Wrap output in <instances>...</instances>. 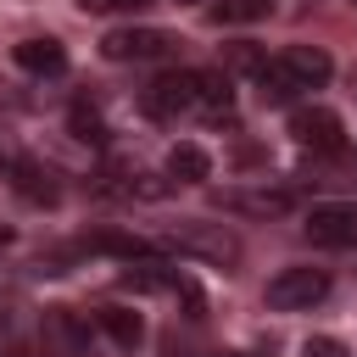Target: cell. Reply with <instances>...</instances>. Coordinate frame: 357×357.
Returning a JSON list of instances; mask_svg holds the SVG:
<instances>
[{
    "label": "cell",
    "mask_w": 357,
    "mask_h": 357,
    "mask_svg": "<svg viewBox=\"0 0 357 357\" xmlns=\"http://www.w3.org/2000/svg\"><path fill=\"white\" fill-rule=\"evenodd\" d=\"M195 100H201V73L195 67H167L139 95L145 117H178V112H195Z\"/></svg>",
    "instance_id": "cell-1"
},
{
    "label": "cell",
    "mask_w": 357,
    "mask_h": 357,
    "mask_svg": "<svg viewBox=\"0 0 357 357\" xmlns=\"http://www.w3.org/2000/svg\"><path fill=\"white\" fill-rule=\"evenodd\" d=\"M167 245L178 257H201V262H218V268H234L240 262V234L223 229V223H178L167 234Z\"/></svg>",
    "instance_id": "cell-2"
},
{
    "label": "cell",
    "mask_w": 357,
    "mask_h": 357,
    "mask_svg": "<svg viewBox=\"0 0 357 357\" xmlns=\"http://www.w3.org/2000/svg\"><path fill=\"white\" fill-rule=\"evenodd\" d=\"M262 296L273 312H301V307H318L329 296V273L324 268H279Z\"/></svg>",
    "instance_id": "cell-3"
},
{
    "label": "cell",
    "mask_w": 357,
    "mask_h": 357,
    "mask_svg": "<svg viewBox=\"0 0 357 357\" xmlns=\"http://www.w3.org/2000/svg\"><path fill=\"white\" fill-rule=\"evenodd\" d=\"M290 139L318 151V156H340L346 151V123L329 106H290Z\"/></svg>",
    "instance_id": "cell-4"
},
{
    "label": "cell",
    "mask_w": 357,
    "mask_h": 357,
    "mask_svg": "<svg viewBox=\"0 0 357 357\" xmlns=\"http://www.w3.org/2000/svg\"><path fill=\"white\" fill-rule=\"evenodd\" d=\"M301 229H307L312 245L346 251V245H357V201H312V212H307Z\"/></svg>",
    "instance_id": "cell-5"
},
{
    "label": "cell",
    "mask_w": 357,
    "mask_h": 357,
    "mask_svg": "<svg viewBox=\"0 0 357 357\" xmlns=\"http://www.w3.org/2000/svg\"><path fill=\"white\" fill-rule=\"evenodd\" d=\"M173 33L167 28H112L106 39H100V56L106 61H162V56H173Z\"/></svg>",
    "instance_id": "cell-6"
},
{
    "label": "cell",
    "mask_w": 357,
    "mask_h": 357,
    "mask_svg": "<svg viewBox=\"0 0 357 357\" xmlns=\"http://www.w3.org/2000/svg\"><path fill=\"white\" fill-rule=\"evenodd\" d=\"M268 67H273L290 89H324V84H329V73H335V61H329L318 45H284Z\"/></svg>",
    "instance_id": "cell-7"
},
{
    "label": "cell",
    "mask_w": 357,
    "mask_h": 357,
    "mask_svg": "<svg viewBox=\"0 0 357 357\" xmlns=\"http://www.w3.org/2000/svg\"><path fill=\"white\" fill-rule=\"evenodd\" d=\"M11 190L28 201V206H56L61 201V184H56V167H45V162H28V156H17L11 162Z\"/></svg>",
    "instance_id": "cell-8"
},
{
    "label": "cell",
    "mask_w": 357,
    "mask_h": 357,
    "mask_svg": "<svg viewBox=\"0 0 357 357\" xmlns=\"http://www.w3.org/2000/svg\"><path fill=\"white\" fill-rule=\"evenodd\" d=\"M11 61H17L22 73H33V78H56V73H67V50H61V39H22V45H11Z\"/></svg>",
    "instance_id": "cell-9"
},
{
    "label": "cell",
    "mask_w": 357,
    "mask_h": 357,
    "mask_svg": "<svg viewBox=\"0 0 357 357\" xmlns=\"http://www.w3.org/2000/svg\"><path fill=\"white\" fill-rule=\"evenodd\" d=\"M229 212H245V218H279V212H290V190H223L218 195Z\"/></svg>",
    "instance_id": "cell-10"
},
{
    "label": "cell",
    "mask_w": 357,
    "mask_h": 357,
    "mask_svg": "<svg viewBox=\"0 0 357 357\" xmlns=\"http://www.w3.org/2000/svg\"><path fill=\"white\" fill-rule=\"evenodd\" d=\"M95 324H100V335H106L117 351H134V346L145 340V318H139L134 307H100Z\"/></svg>",
    "instance_id": "cell-11"
},
{
    "label": "cell",
    "mask_w": 357,
    "mask_h": 357,
    "mask_svg": "<svg viewBox=\"0 0 357 357\" xmlns=\"http://www.w3.org/2000/svg\"><path fill=\"white\" fill-rule=\"evenodd\" d=\"M167 178H173V184H206V178H212V156H206L195 139H178V145L167 151Z\"/></svg>",
    "instance_id": "cell-12"
},
{
    "label": "cell",
    "mask_w": 357,
    "mask_h": 357,
    "mask_svg": "<svg viewBox=\"0 0 357 357\" xmlns=\"http://www.w3.org/2000/svg\"><path fill=\"white\" fill-rule=\"evenodd\" d=\"M84 340H89V324H84L73 307H50V312H45V346H56V351H84Z\"/></svg>",
    "instance_id": "cell-13"
},
{
    "label": "cell",
    "mask_w": 357,
    "mask_h": 357,
    "mask_svg": "<svg viewBox=\"0 0 357 357\" xmlns=\"http://www.w3.org/2000/svg\"><path fill=\"white\" fill-rule=\"evenodd\" d=\"M178 284V268L173 262H162V257H139V262H128L123 268V290H173Z\"/></svg>",
    "instance_id": "cell-14"
},
{
    "label": "cell",
    "mask_w": 357,
    "mask_h": 357,
    "mask_svg": "<svg viewBox=\"0 0 357 357\" xmlns=\"http://www.w3.org/2000/svg\"><path fill=\"white\" fill-rule=\"evenodd\" d=\"M84 245L100 251V257H117V262H139V257H151V240H145V234H128V229H100V234H89Z\"/></svg>",
    "instance_id": "cell-15"
},
{
    "label": "cell",
    "mask_w": 357,
    "mask_h": 357,
    "mask_svg": "<svg viewBox=\"0 0 357 357\" xmlns=\"http://www.w3.org/2000/svg\"><path fill=\"white\" fill-rule=\"evenodd\" d=\"M67 123H73V134L84 139V145H106V117H100V106L95 100H73V112H67Z\"/></svg>",
    "instance_id": "cell-16"
},
{
    "label": "cell",
    "mask_w": 357,
    "mask_h": 357,
    "mask_svg": "<svg viewBox=\"0 0 357 357\" xmlns=\"http://www.w3.org/2000/svg\"><path fill=\"white\" fill-rule=\"evenodd\" d=\"M262 67H268V56H262V50H257L251 39H240V45H229V50H223V73H240V78H257Z\"/></svg>",
    "instance_id": "cell-17"
},
{
    "label": "cell",
    "mask_w": 357,
    "mask_h": 357,
    "mask_svg": "<svg viewBox=\"0 0 357 357\" xmlns=\"http://www.w3.org/2000/svg\"><path fill=\"white\" fill-rule=\"evenodd\" d=\"M262 11H268V0H218L206 17L223 28V22H251V17H262Z\"/></svg>",
    "instance_id": "cell-18"
},
{
    "label": "cell",
    "mask_w": 357,
    "mask_h": 357,
    "mask_svg": "<svg viewBox=\"0 0 357 357\" xmlns=\"http://www.w3.org/2000/svg\"><path fill=\"white\" fill-rule=\"evenodd\" d=\"M251 84H257V95H262V106H290V100H296V89H290V84H284V78H279L273 67H262V73H257Z\"/></svg>",
    "instance_id": "cell-19"
},
{
    "label": "cell",
    "mask_w": 357,
    "mask_h": 357,
    "mask_svg": "<svg viewBox=\"0 0 357 357\" xmlns=\"http://www.w3.org/2000/svg\"><path fill=\"white\" fill-rule=\"evenodd\" d=\"M89 17H134V11H145L151 0H78Z\"/></svg>",
    "instance_id": "cell-20"
},
{
    "label": "cell",
    "mask_w": 357,
    "mask_h": 357,
    "mask_svg": "<svg viewBox=\"0 0 357 357\" xmlns=\"http://www.w3.org/2000/svg\"><path fill=\"white\" fill-rule=\"evenodd\" d=\"M301 357H351V351H346V340H335V335H307V340H301Z\"/></svg>",
    "instance_id": "cell-21"
},
{
    "label": "cell",
    "mask_w": 357,
    "mask_h": 357,
    "mask_svg": "<svg viewBox=\"0 0 357 357\" xmlns=\"http://www.w3.org/2000/svg\"><path fill=\"white\" fill-rule=\"evenodd\" d=\"M11 162H17V156H6V151H0V173H11Z\"/></svg>",
    "instance_id": "cell-22"
},
{
    "label": "cell",
    "mask_w": 357,
    "mask_h": 357,
    "mask_svg": "<svg viewBox=\"0 0 357 357\" xmlns=\"http://www.w3.org/2000/svg\"><path fill=\"white\" fill-rule=\"evenodd\" d=\"M173 6H195V0H173Z\"/></svg>",
    "instance_id": "cell-23"
}]
</instances>
